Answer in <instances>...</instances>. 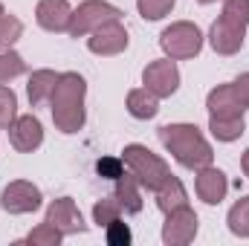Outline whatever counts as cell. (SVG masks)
Here are the masks:
<instances>
[{"instance_id": "6da1fadb", "label": "cell", "mask_w": 249, "mask_h": 246, "mask_svg": "<svg viewBox=\"0 0 249 246\" xmlns=\"http://www.w3.org/2000/svg\"><path fill=\"white\" fill-rule=\"evenodd\" d=\"M84 78L75 72L58 75L55 87H53V119L64 133H75L84 124Z\"/></svg>"}, {"instance_id": "7a4b0ae2", "label": "cell", "mask_w": 249, "mask_h": 246, "mask_svg": "<svg viewBox=\"0 0 249 246\" xmlns=\"http://www.w3.org/2000/svg\"><path fill=\"white\" fill-rule=\"evenodd\" d=\"M160 139L186 168H206L212 162V148L194 124H165L160 127Z\"/></svg>"}, {"instance_id": "3957f363", "label": "cell", "mask_w": 249, "mask_h": 246, "mask_svg": "<svg viewBox=\"0 0 249 246\" xmlns=\"http://www.w3.org/2000/svg\"><path fill=\"white\" fill-rule=\"evenodd\" d=\"M249 23V0H226L220 20L212 26V47L223 55H232L244 44V29Z\"/></svg>"}, {"instance_id": "277c9868", "label": "cell", "mask_w": 249, "mask_h": 246, "mask_svg": "<svg viewBox=\"0 0 249 246\" xmlns=\"http://www.w3.org/2000/svg\"><path fill=\"white\" fill-rule=\"evenodd\" d=\"M124 162L130 165L133 177H139V183H145L148 188H162V185L171 180L165 162H162L160 157H154V154H151L148 148H142V145L124 148Z\"/></svg>"}, {"instance_id": "5b68a950", "label": "cell", "mask_w": 249, "mask_h": 246, "mask_svg": "<svg viewBox=\"0 0 249 246\" xmlns=\"http://www.w3.org/2000/svg\"><path fill=\"white\" fill-rule=\"evenodd\" d=\"M162 50L171 55V58H191L200 53V44H203V35L197 26L191 23H174L162 32Z\"/></svg>"}, {"instance_id": "8992f818", "label": "cell", "mask_w": 249, "mask_h": 246, "mask_svg": "<svg viewBox=\"0 0 249 246\" xmlns=\"http://www.w3.org/2000/svg\"><path fill=\"white\" fill-rule=\"evenodd\" d=\"M119 9H113V6H107V3H96V0H90V3H84L75 15H72V20H70V35L72 38H78V35H84V32H90V29H99L102 23H107V20H119Z\"/></svg>"}, {"instance_id": "52a82bcc", "label": "cell", "mask_w": 249, "mask_h": 246, "mask_svg": "<svg viewBox=\"0 0 249 246\" xmlns=\"http://www.w3.org/2000/svg\"><path fill=\"white\" fill-rule=\"evenodd\" d=\"M142 78H145V90H151L157 99H160V96H171V93L177 90V84H180V72H177L174 61L148 64V70H145Z\"/></svg>"}, {"instance_id": "ba28073f", "label": "cell", "mask_w": 249, "mask_h": 246, "mask_svg": "<svg viewBox=\"0 0 249 246\" xmlns=\"http://www.w3.org/2000/svg\"><path fill=\"white\" fill-rule=\"evenodd\" d=\"M127 47V32L116 20H107L102 23L99 29H93V38H90V50L99 53V55H116Z\"/></svg>"}, {"instance_id": "9c48e42d", "label": "cell", "mask_w": 249, "mask_h": 246, "mask_svg": "<svg viewBox=\"0 0 249 246\" xmlns=\"http://www.w3.org/2000/svg\"><path fill=\"white\" fill-rule=\"evenodd\" d=\"M209 110H212V116H220V119H241L247 105L238 96L235 84H226V87H217L209 96Z\"/></svg>"}, {"instance_id": "30bf717a", "label": "cell", "mask_w": 249, "mask_h": 246, "mask_svg": "<svg viewBox=\"0 0 249 246\" xmlns=\"http://www.w3.org/2000/svg\"><path fill=\"white\" fill-rule=\"evenodd\" d=\"M41 206V191L29 183H12L3 191V209L6 211H32Z\"/></svg>"}, {"instance_id": "8fae6325", "label": "cell", "mask_w": 249, "mask_h": 246, "mask_svg": "<svg viewBox=\"0 0 249 246\" xmlns=\"http://www.w3.org/2000/svg\"><path fill=\"white\" fill-rule=\"evenodd\" d=\"M9 139L18 151H32L44 142V130H41V122L35 116H20L18 122L9 127Z\"/></svg>"}, {"instance_id": "7c38bea8", "label": "cell", "mask_w": 249, "mask_h": 246, "mask_svg": "<svg viewBox=\"0 0 249 246\" xmlns=\"http://www.w3.org/2000/svg\"><path fill=\"white\" fill-rule=\"evenodd\" d=\"M70 20H72V12L67 6V0H41L38 3V23L50 32H61L70 29Z\"/></svg>"}, {"instance_id": "4fadbf2b", "label": "cell", "mask_w": 249, "mask_h": 246, "mask_svg": "<svg viewBox=\"0 0 249 246\" xmlns=\"http://www.w3.org/2000/svg\"><path fill=\"white\" fill-rule=\"evenodd\" d=\"M47 223H50V226H55V223H58L64 232H81V229H84V223H81V214L75 211V206H72V200H70V197L55 200V203L50 206Z\"/></svg>"}, {"instance_id": "5bb4252c", "label": "cell", "mask_w": 249, "mask_h": 246, "mask_svg": "<svg viewBox=\"0 0 249 246\" xmlns=\"http://www.w3.org/2000/svg\"><path fill=\"white\" fill-rule=\"evenodd\" d=\"M197 194H200L206 203H220L223 194H226V177H223V171H217V168H203L200 177H197Z\"/></svg>"}, {"instance_id": "9a60e30c", "label": "cell", "mask_w": 249, "mask_h": 246, "mask_svg": "<svg viewBox=\"0 0 249 246\" xmlns=\"http://www.w3.org/2000/svg\"><path fill=\"white\" fill-rule=\"evenodd\" d=\"M127 110H130V116H136V119H151V116H157V96L151 93V90H133L130 96H127Z\"/></svg>"}, {"instance_id": "2e32d148", "label": "cell", "mask_w": 249, "mask_h": 246, "mask_svg": "<svg viewBox=\"0 0 249 246\" xmlns=\"http://www.w3.org/2000/svg\"><path fill=\"white\" fill-rule=\"evenodd\" d=\"M55 81H58V75H55V72H50V70L35 72V75L29 78V102H32V105H41L47 96H53Z\"/></svg>"}, {"instance_id": "e0dca14e", "label": "cell", "mask_w": 249, "mask_h": 246, "mask_svg": "<svg viewBox=\"0 0 249 246\" xmlns=\"http://www.w3.org/2000/svg\"><path fill=\"white\" fill-rule=\"evenodd\" d=\"M212 133L223 142H232L244 133V116L241 119H220V116H212Z\"/></svg>"}, {"instance_id": "ac0fdd59", "label": "cell", "mask_w": 249, "mask_h": 246, "mask_svg": "<svg viewBox=\"0 0 249 246\" xmlns=\"http://www.w3.org/2000/svg\"><path fill=\"white\" fill-rule=\"evenodd\" d=\"M116 200H119V206L127 209V211H139V209H142V200H139V194H136V188H133V180H130L127 174H122V185H119Z\"/></svg>"}, {"instance_id": "d6986e66", "label": "cell", "mask_w": 249, "mask_h": 246, "mask_svg": "<svg viewBox=\"0 0 249 246\" xmlns=\"http://www.w3.org/2000/svg\"><path fill=\"white\" fill-rule=\"evenodd\" d=\"M20 32H23L20 20H18V18L3 15V18H0V50H9V47L20 38Z\"/></svg>"}, {"instance_id": "ffe728a7", "label": "cell", "mask_w": 249, "mask_h": 246, "mask_svg": "<svg viewBox=\"0 0 249 246\" xmlns=\"http://www.w3.org/2000/svg\"><path fill=\"white\" fill-rule=\"evenodd\" d=\"M174 0H139V15L145 20H160L171 12Z\"/></svg>"}, {"instance_id": "44dd1931", "label": "cell", "mask_w": 249, "mask_h": 246, "mask_svg": "<svg viewBox=\"0 0 249 246\" xmlns=\"http://www.w3.org/2000/svg\"><path fill=\"white\" fill-rule=\"evenodd\" d=\"M229 226L235 235H249V197L229 211Z\"/></svg>"}, {"instance_id": "7402d4cb", "label": "cell", "mask_w": 249, "mask_h": 246, "mask_svg": "<svg viewBox=\"0 0 249 246\" xmlns=\"http://www.w3.org/2000/svg\"><path fill=\"white\" fill-rule=\"evenodd\" d=\"M23 70H26V67H23V58H20L18 53H9V50H6V53L0 55V84L9 81L12 75H20Z\"/></svg>"}, {"instance_id": "603a6c76", "label": "cell", "mask_w": 249, "mask_h": 246, "mask_svg": "<svg viewBox=\"0 0 249 246\" xmlns=\"http://www.w3.org/2000/svg\"><path fill=\"white\" fill-rule=\"evenodd\" d=\"M15 107H18L15 93L0 84V127H9V122L15 119Z\"/></svg>"}, {"instance_id": "cb8c5ba5", "label": "cell", "mask_w": 249, "mask_h": 246, "mask_svg": "<svg viewBox=\"0 0 249 246\" xmlns=\"http://www.w3.org/2000/svg\"><path fill=\"white\" fill-rule=\"evenodd\" d=\"M119 209H122V206H119V200H116V197L102 200V203L96 206V223H99V226H102V223H105V226H107V223H113V220H116V214H119Z\"/></svg>"}, {"instance_id": "d4e9b609", "label": "cell", "mask_w": 249, "mask_h": 246, "mask_svg": "<svg viewBox=\"0 0 249 246\" xmlns=\"http://www.w3.org/2000/svg\"><path fill=\"white\" fill-rule=\"evenodd\" d=\"M99 174L107 180H122V162L119 159H102L99 162Z\"/></svg>"}, {"instance_id": "484cf974", "label": "cell", "mask_w": 249, "mask_h": 246, "mask_svg": "<svg viewBox=\"0 0 249 246\" xmlns=\"http://www.w3.org/2000/svg\"><path fill=\"white\" fill-rule=\"evenodd\" d=\"M107 226H110V232H107V241H110V244H127V241H130V232H127L124 223L113 220V223H107Z\"/></svg>"}, {"instance_id": "4316f807", "label": "cell", "mask_w": 249, "mask_h": 246, "mask_svg": "<svg viewBox=\"0 0 249 246\" xmlns=\"http://www.w3.org/2000/svg\"><path fill=\"white\" fill-rule=\"evenodd\" d=\"M235 90H238V96L244 99V105L249 107V75H241V78L235 81Z\"/></svg>"}, {"instance_id": "83f0119b", "label": "cell", "mask_w": 249, "mask_h": 246, "mask_svg": "<svg viewBox=\"0 0 249 246\" xmlns=\"http://www.w3.org/2000/svg\"><path fill=\"white\" fill-rule=\"evenodd\" d=\"M244 171H247V174H249V151H247V154H244Z\"/></svg>"}, {"instance_id": "f1b7e54d", "label": "cell", "mask_w": 249, "mask_h": 246, "mask_svg": "<svg viewBox=\"0 0 249 246\" xmlns=\"http://www.w3.org/2000/svg\"><path fill=\"white\" fill-rule=\"evenodd\" d=\"M197 3H214V0H197Z\"/></svg>"}, {"instance_id": "f546056e", "label": "cell", "mask_w": 249, "mask_h": 246, "mask_svg": "<svg viewBox=\"0 0 249 246\" xmlns=\"http://www.w3.org/2000/svg\"><path fill=\"white\" fill-rule=\"evenodd\" d=\"M0 18H3V6H0Z\"/></svg>"}]
</instances>
